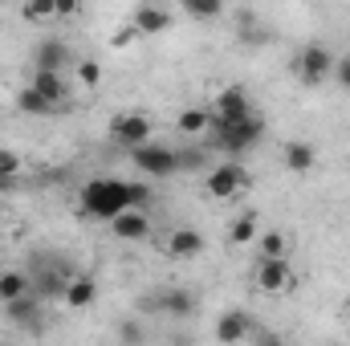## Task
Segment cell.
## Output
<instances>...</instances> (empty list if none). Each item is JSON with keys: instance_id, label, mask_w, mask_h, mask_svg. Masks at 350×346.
Instances as JSON below:
<instances>
[{"instance_id": "obj_21", "label": "cell", "mask_w": 350, "mask_h": 346, "mask_svg": "<svg viewBox=\"0 0 350 346\" xmlns=\"http://www.w3.org/2000/svg\"><path fill=\"white\" fill-rule=\"evenodd\" d=\"M257 241V212H245V216H237L232 224H228V245L232 249H245V245H253Z\"/></svg>"}, {"instance_id": "obj_15", "label": "cell", "mask_w": 350, "mask_h": 346, "mask_svg": "<svg viewBox=\"0 0 350 346\" xmlns=\"http://www.w3.org/2000/svg\"><path fill=\"white\" fill-rule=\"evenodd\" d=\"M253 334V322H249V314H241V310H228V314H220V322H216V343H245Z\"/></svg>"}, {"instance_id": "obj_14", "label": "cell", "mask_w": 350, "mask_h": 346, "mask_svg": "<svg viewBox=\"0 0 350 346\" xmlns=\"http://www.w3.org/2000/svg\"><path fill=\"white\" fill-rule=\"evenodd\" d=\"M131 25H135V33L155 37V33H163V29L172 25V12H167V8H159V4H139V8H135V16H131Z\"/></svg>"}, {"instance_id": "obj_4", "label": "cell", "mask_w": 350, "mask_h": 346, "mask_svg": "<svg viewBox=\"0 0 350 346\" xmlns=\"http://www.w3.org/2000/svg\"><path fill=\"white\" fill-rule=\"evenodd\" d=\"M293 74L301 86H322L330 74H334V53L326 45H306L297 57H293Z\"/></svg>"}, {"instance_id": "obj_10", "label": "cell", "mask_w": 350, "mask_h": 346, "mask_svg": "<svg viewBox=\"0 0 350 346\" xmlns=\"http://www.w3.org/2000/svg\"><path fill=\"white\" fill-rule=\"evenodd\" d=\"M62 302H66L70 310H90V306L98 302V281H94L90 273H74V277L66 281V293H62Z\"/></svg>"}, {"instance_id": "obj_16", "label": "cell", "mask_w": 350, "mask_h": 346, "mask_svg": "<svg viewBox=\"0 0 350 346\" xmlns=\"http://www.w3.org/2000/svg\"><path fill=\"white\" fill-rule=\"evenodd\" d=\"M16 110H25V114H33V118H49V114L62 110V102L45 98L41 90H33V86H21L16 90Z\"/></svg>"}, {"instance_id": "obj_3", "label": "cell", "mask_w": 350, "mask_h": 346, "mask_svg": "<svg viewBox=\"0 0 350 346\" xmlns=\"http://www.w3.org/2000/svg\"><path fill=\"white\" fill-rule=\"evenodd\" d=\"M216 131V143L228 151V155H245V151H253L257 143H261L265 135V122L257 114H249V118H232V122H216L212 127Z\"/></svg>"}, {"instance_id": "obj_11", "label": "cell", "mask_w": 350, "mask_h": 346, "mask_svg": "<svg viewBox=\"0 0 350 346\" xmlns=\"http://www.w3.org/2000/svg\"><path fill=\"white\" fill-rule=\"evenodd\" d=\"M208 245H204V237L196 232V228H175L172 237H167V245H163V253L175 261H191V257H200Z\"/></svg>"}, {"instance_id": "obj_1", "label": "cell", "mask_w": 350, "mask_h": 346, "mask_svg": "<svg viewBox=\"0 0 350 346\" xmlns=\"http://www.w3.org/2000/svg\"><path fill=\"white\" fill-rule=\"evenodd\" d=\"M147 200H151V187L126 183V179H110V175L86 179L82 183V196H78V204H82V212H86L90 220H106V224L118 212H126V208H143Z\"/></svg>"}, {"instance_id": "obj_18", "label": "cell", "mask_w": 350, "mask_h": 346, "mask_svg": "<svg viewBox=\"0 0 350 346\" xmlns=\"http://www.w3.org/2000/svg\"><path fill=\"white\" fill-rule=\"evenodd\" d=\"M4 314H8V322H33V318L41 314V293L29 289V293H21V297H8V302H4Z\"/></svg>"}, {"instance_id": "obj_8", "label": "cell", "mask_w": 350, "mask_h": 346, "mask_svg": "<svg viewBox=\"0 0 350 346\" xmlns=\"http://www.w3.org/2000/svg\"><path fill=\"white\" fill-rule=\"evenodd\" d=\"M253 114V98L245 86H224L212 98V127L216 122H232V118H249Z\"/></svg>"}, {"instance_id": "obj_30", "label": "cell", "mask_w": 350, "mask_h": 346, "mask_svg": "<svg viewBox=\"0 0 350 346\" xmlns=\"http://www.w3.org/2000/svg\"><path fill=\"white\" fill-rule=\"evenodd\" d=\"M82 12V0H57V16H78Z\"/></svg>"}, {"instance_id": "obj_22", "label": "cell", "mask_w": 350, "mask_h": 346, "mask_svg": "<svg viewBox=\"0 0 350 346\" xmlns=\"http://www.w3.org/2000/svg\"><path fill=\"white\" fill-rule=\"evenodd\" d=\"M163 314H175V318H187V314H196V297L187 293V289H167V293H159V302H155Z\"/></svg>"}, {"instance_id": "obj_19", "label": "cell", "mask_w": 350, "mask_h": 346, "mask_svg": "<svg viewBox=\"0 0 350 346\" xmlns=\"http://www.w3.org/2000/svg\"><path fill=\"white\" fill-rule=\"evenodd\" d=\"M29 86L41 90V94H45V98H53V102H66V94H70L66 78H62V70H33Z\"/></svg>"}, {"instance_id": "obj_26", "label": "cell", "mask_w": 350, "mask_h": 346, "mask_svg": "<svg viewBox=\"0 0 350 346\" xmlns=\"http://www.w3.org/2000/svg\"><path fill=\"white\" fill-rule=\"evenodd\" d=\"M25 21H53L57 16V0H25Z\"/></svg>"}, {"instance_id": "obj_5", "label": "cell", "mask_w": 350, "mask_h": 346, "mask_svg": "<svg viewBox=\"0 0 350 346\" xmlns=\"http://www.w3.org/2000/svg\"><path fill=\"white\" fill-rule=\"evenodd\" d=\"M147 139H151V118H147L143 110H122V114L110 118V143L135 151V147L147 143Z\"/></svg>"}, {"instance_id": "obj_7", "label": "cell", "mask_w": 350, "mask_h": 346, "mask_svg": "<svg viewBox=\"0 0 350 346\" xmlns=\"http://www.w3.org/2000/svg\"><path fill=\"white\" fill-rule=\"evenodd\" d=\"M293 281H297V273H293V265L285 257H261L257 273H253V285L261 293H289Z\"/></svg>"}, {"instance_id": "obj_29", "label": "cell", "mask_w": 350, "mask_h": 346, "mask_svg": "<svg viewBox=\"0 0 350 346\" xmlns=\"http://www.w3.org/2000/svg\"><path fill=\"white\" fill-rule=\"evenodd\" d=\"M334 78H338V86L350 94V53L342 57V62H334Z\"/></svg>"}, {"instance_id": "obj_23", "label": "cell", "mask_w": 350, "mask_h": 346, "mask_svg": "<svg viewBox=\"0 0 350 346\" xmlns=\"http://www.w3.org/2000/svg\"><path fill=\"white\" fill-rule=\"evenodd\" d=\"M29 289H33V277H29L25 269H0V302L21 297V293H29Z\"/></svg>"}, {"instance_id": "obj_25", "label": "cell", "mask_w": 350, "mask_h": 346, "mask_svg": "<svg viewBox=\"0 0 350 346\" xmlns=\"http://www.w3.org/2000/svg\"><path fill=\"white\" fill-rule=\"evenodd\" d=\"M191 21H216L224 12V0H179Z\"/></svg>"}, {"instance_id": "obj_27", "label": "cell", "mask_w": 350, "mask_h": 346, "mask_svg": "<svg viewBox=\"0 0 350 346\" xmlns=\"http://www.w3.org/2000/svg\"><path fill=\"white\" fill-rule=\"evenodd\" d=\"M78 82L86 90H94L102 82V66H98V62H78Z\"/></svg>"}, {"instance_id": "obj_2", "label": "cell", "mask_w": 350, "mask_h": 346, "mask_svg": "<svg viewBox=\"0 0 350 346\" xmlns=\"http://www.w3.org/2000/svg\"><path fill=\"white\" fill-rule=\"evenodd\" d=\"M131 163L139 168L143 175H151V179H167V175H175L179 168H183V155L175 151V147H167V143H139L135 151H131Z\"/></svg>"}, {"instance_id": "obj_17", "label": "cell", "mask_w": 350, "mask_h": 346, "mask_svg": "<svg viewBox=\"0 0 350 346\" xmlns=\"http://www.w3.org/2000/svg\"><path fill=\"white\" fill-rule=\"evenodd\" d=\"M175 131L179 135H208L212 131V106H187V110H179L175 114Z\"/></svg>"}, {"instance_id": "obj_28", "label": "cell", "mask_w": 350, "mask_h": 346, "mask_svg": "<svg viewBox=\"0 0 350 346\" xmlns=\"http://www.w3.org/2000/svg\"><path fill=\"white\" fill-rule=\"evenodd\" d=\"M16 172H21V155H12V151H0V175H4V179H12Z\"/></svg>"}, {"instance_id": "obj_20", "label": "cell", "mask_w": 350, "mask_h": 346, "mask_svg": "<svg viewBox=\"0 0 350 346\" xmlns=\"http://www.w3.org/2000/svg\"><path fill=\"white\" fill-rule=\"evenodd\" d=\"M66 66V45L62 41H41L33 49V70H62Z\"/></svg>"}, {"instance_id": "obj_13", "label": "cell", "mask_w": 350, "mask_h": 346, "mask_svg": "<svg viewBox=\"0 0 350 346\" xmlns=\"http://www.w3.org/2000/svg\"><path fill=\"white\" fill-rule=\"evenodd\" d=\"M281 163H285L289 172L306 175V172H314V163H318V151H314V143H306V139H289V143L281 147Z\"/></svg>"}, {"instance_id": "obj_24", "label": "cell", "mask_w": 350, "mask_h": 346, "mask_svg": "<svg viewBox=\"0 0 350 346\" xmlns=\"http://www.w3.org/2000/svg\"><path fill=\"white\" fill-rule=\"evenodd\" d=\"M257 253H261V257H289V237H285L281 228L257 232Z\"/></svg>"}, {"instance_id": "obj_9", "label": "cell", "mask_w": 350, "mask_h": 346, "mask_svg": "<svg viewBox=\"0 0 350 346\" xmlns=\"http://www.w3.org/2000/svg\"><path fill=\"white\" fill-rule=\"evenodd\" d=\"M110 232H114L118 241H126V245H143V241L151 237V220H147L143 208H126V212H118V216L110 220Z\"/></svg>"}, {"instance_id": "obj_12", "label": "cell", "mask_w": 350, "mask_h": 346, "mask_svg": "<svg viewBox=\"0 0 350 346\" xmlns=\"http://www.w3.org/2000/svg\"><path fill=\"white\" fill-rule=\"evenodd\" d=\"M70 277H74V273H70V269H62V265H41V269L33 273V289H37L45 302H49V297H62Z\"/></svg>"}, {"instance_id": "obj_6", "label": "cell", "mask_w": 350, "mask_h": 346, "mask_svg": "<svg viewBox=\"0 0 350 346\" xmlns=\"http://www.w3.org/2000/svg\"><path fill=\"white\" fill-rule=\"evenodd\" d=\"M249 187V172L237 163V159H224L220 168H212L208 172V183H204V191L212 196V200H232V196H241Z\"/></svg>"}]
</instances>
